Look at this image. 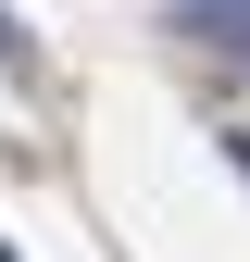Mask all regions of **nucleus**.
Listing matches in <instances>:
<instances>
[{
    "label": "nucleus",
    "mask_w": 250,
    "mask_h": 262,
    "mask_svg": "<svg viewBox=\"0 0 250 262\" xmlns=\"http://www.w3.org/2000/svg\"><path fill=\"white\" fill-rule=\"evenodd\" d=\"M0 262H13V250H0Z\"/></svg>",
    "instance_id": "nucleus-3"
},
{
    "label": "nucleus",
    "mask_w": 250,
    "mask_h": 262,
    "mask_svg": "<svg viewBox=\"0 0 250 262\" xmlns=\"http://www.w3.org/2000/svg\"><path fill=\"white\" fill-rule=\"evenodd\" d=\"M13 50H25V38H13V13H0V62H13Z\"/></svg>",
    "instance_id": "nucleus-2"
},
{
    "label": "nucleus",
    "mask_w": 250,
    "mask_h": 262,
    "mask_svg": "<svg viewBox=\"0 0 250 262\" xmlns=\"http://www.w3.org/2000/svg\"><path fill=\"white\" fill-rule=\"evenodd\" d=\"M175 38H200L213 62H250V0H163Z\"/></svg>",
    "instance_id": "nucleus-1"
}]
</instances>
